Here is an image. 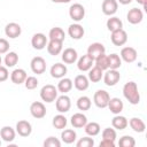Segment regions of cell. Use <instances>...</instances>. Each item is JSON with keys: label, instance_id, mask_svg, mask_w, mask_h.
<instances>
[{"label": "cell", "instance_id": "cell-1", "mask_svg": "<svg viewBox=\"0 0 147 147\" xmlns=\"http://www.w3.org/2000/svg\"><path fill=\"white\" fill-rule=\"evenodd\" d=\"M123 95L131 105H138L140 102V93L138 85L134 82H127L123 86Z\"/></svg>", "mask_w": 147, "mask_h": 147}, {"label": "cell", "instance_id": "cell-2", "mask_svg": "<svg viewBox=\"0 0 147 147\" xmlns=\"http://www.w3.org/2000/svg\"><path fill=\"white\" fill-rule=\"evenodd\" d=\"M57 88L52 85V84H47V85H44L40 90V98L42 101L47 102V103H52L56 100L57 98Z\"/></svg>", "mask_w": 147, "mask_h": 147}, {"label": "cell", "instance_id": "cell-3", "mask_svg": "<svg viewBox=\"0 0 147 147\" xmlns=\"http://www.w3.org/2000/svg\"><path fill=\"white\" fill-rule=\"evenodd\" d=\"M110 95L105 90H98L93 95V102L98 108H107Z\"/></svg>", "mask_w": 147, "mask_h": 147}, {"label": "cell", "instance_id": "cell-4", "mask_svg": "<svg viewBox=\"0 0 147 147\" xmlns=\"http://www.w3.org/2000/svg\"><path fill=\"white\" fill-rule=\"evenodd\" d=\"M102 79L107 86H115L121 79V74L117 71V69H107L102 76Z\"/></svg>", "mask_w": 147, "mask_h": 147}, {"label": "cell", "instance_id": "cell-5", "mask_svg": "<svg viewBox=\"0 0 147 147\" xmlns=\"http://www.w3.org/2000/svg\"><path fill=\"white\" fill-rule=\"evenodd\" d=\"M55 107H56V110L61 114H64V113H68L71 108V100L68 95L65 94H62L60 96L56 98L55 100Z\"/></svg>", "mask_w": 147, "mask_h": 147}, {"label": "cell", "instance_id": "cell-6", "mask_svg": "<svg viewBox=\"0 0 147 147\" xmlns=\"http://www.w3.org/2000/svg\"><path fill=\"white\" fill-rule=\"evenodd\" d=\"M69 16L72 21L79 22L85 17V8L80 3H74L69 8Z\"/></svg>", "mask_w": 147, "mask_h": 147}, {"label": "cell", "instance_id": "cell-7", "mask_svg": "<svg viewBox=\"0 0 147 147\" xmlns=\"http://www.w3.org/2000/svg\"><path fill=\"white\" fill-rule=\"evenodd\" d=\"M30 68L33 74L41 75L46 70V61L41 56H34L30 62Z\"/></svg>", "mask_w": 147, "mask_h": 147}, {"label": "cell", "instance_id": "cell-8", "mask_svg": "<svg viewBox=\"0 0 147 147\" xmlns=\"http://www.w3.org/2000/svg\"><path fill=\"white\" fill-rule=\"evenodd\" d=\"M30 114L32 115V117L40 119L44 118L46 116V107L42 102L40 101H34L31 103L30 106Z\"/></svg>", "mask_w": 147, "mask_h": 147}, {"label": "cell", "instance_id": "cell-9", "mask_svg": "<svg viewBox=\"0 0 147 147\" xmlns=\"http://www.w3.org/2000/svg\"><path fill=\"white\" fill-rule=\"evenodd\" d=\"M137 56H138V53L136 51V48L131 47V46H126V47H123L121 49V54H119V57L126 62V63H132L137 60Z\"/></svg>", "mask_w": 147, "mask_h": 147}, {"label": "cell", "instance_id": "cell-10", "mask_svg": "<svg viewBox=\"0 0 147 147\" xmlns=\"http://www.w3.org/2000/svg\"><path fill=\"white\" fill-rule=\"evenodd\" d=\"M110 40H111V42L115 46H123L127 41V33L123 29L113 31L111 32V36H110Z\"/></svg>", "mask_w": 147, "mask_h": 147}, {"label": "cell", "instance_id": "cell-11", "mask_svg": "<svg viewBox=\"0 0 147 147\" xmlns=\"http://www.w3.org/2000/svg\"><path fill=\"white\" fill-rule=\"evenodd\" d=\"M47 42H48L47 37H46L44 33H41V32L34 33V34L32 36V38H31V45H32V47H33L34 49H37V51L44 49V48L46 47Z\"/></svg>", "mask_w": 147, "mask_h": 147}, {"label": "cell", "instance_id": "cell-12", "mask_svg": "<svg viewBox=\"0 0 147 147\" xmlns=\"http://www.w3.org/2000/svg\"><path fill=\"white\" fill-rule=\"evenodd\" d=\"M16 133H18V136L21 137H29L32 132V125L30 122L25 121V119H21L16 123Z\"/></svg>", "mask_w": 147, "mask_h": 147}, {"label": "cell", "instance_id": "cell-13", "mask_svg": "<svg viewBox=\"0 0 147 147\" xmlns=\"http://www.w3.org/2000/svg\"><path fill=\"white\" fill-rule=\"evenodd\" d=\"M21 33H22V28L18 23L10 22L5 26V34L7 37H9L10 39H15V38L20 37Z\"/></svg>", "mask_w": 147, "mask_h": 147}, {"label": "cell", "instance_id": "cell-14", "mask_svg": "<svg viewBox=\"0 0 147 147\" xmlns=\"http://www.w3.org/2000/svg\"><path fill=\"white\" fill-rule=\"evenodd\" d=\"M118 8L117 0H103L101 5V10L107 16H113Z\"/></svg>", "mask_w": 147, "mask_h": 147}, {"label": "cell", "instance_id": "cell-15", "mask_svg": "<svg viewBox=\"0 0 147 147\" xmlns=\"http://www.w3.org/2000/svg\"><path fill=\"white\" fill-rule=\"evenodd\" d=\"M126 18H127V22L136 25V24H139L142 18H144V13L141 9L139 8H131L127 14H126Z\"/></svg>", "mask_w": 147, "mask_h": 147}, {"label": "cell", "instance_id": "cell-16", "mask_svg": "<svg viewBox=\"0 0 147 147\" xmlns=\"http://www.w3.org/2000/svg\"><path fill=\"white\" fill-rule=\"evenodd\" d=\"M93 64H94V60L88 54H85L79 59H77V68L83 72L88 71L93 67Z\"/></svg>", "mask_w": 147, "mask_h": 147}, {"label": "cell", "instance_id": "cell-17", "mask_svg": "<svg viewBox=\"0 0 147 147\" xmlns=\"http://www.w3.org/2000/svg\"><path fill=\"white\" fill-rule=\"evenodd\" d=\"M61 53H62L61 59L65 64H72L78 59V54H77V51L75 48L69 47V48H65L64 51H62Z\"/></svg>", "mask_w": 147, "mask_h": 147}, {"label": "cell", "instance_id": "cell-18", "mask_svg": "<svg viewBox=\"0 0 147 147\" xmlns=\"http://www.w3.org/2000/svg\"><path fill=\"white\" fill-rule=\"evenodd\" d=\"M67 71H68L67 65L63 64V63L57 62V63H54V64L51 67L49 74H51V76H52L53 78L60 79V78H62V77H64V76L67 75Z\"/></svg>", "mask_w": 147, "mask_h": 147}, {"label": "cell", "instance_id": "cell-19", "mask_svg": "<svg viewBox=\"0 0 147 147\" xmlns=\"http://www.w3.org/2000/svg\"><path fill=\"white\" fill-rule=\"evenodd\" d=\"M84 33H85L84 28L80 24H78V23L70 24L69 28H68V34H69V37H71L75 40H78V39L83 38Z\"/></svg>", "mask_w": 147, "mask_h": 147}, {"label": "cell", "instance_id": "cell-20", "mask_svg": "<svg viewBox=\"0 0 147 147\" xmlns=\"http://www.w3.org/2000/svg\"><path fill=\"white\" fill-rule=\"evenodd\" d=\"M105 53H106V48L101 42H93L88 46L86 54H88L94 60V59H96L98 56H100L101 54H105Z\"/></svg>", "mask_w": 147, "mask_h": 147}, {"label": "cell", "instance_id": "cell-21", "mask_svg": "<svg viewBox=\"0 0 147 147\" xmlns=\"http://www.w3.org/2000/svg\"><path fill=\"white\" fill-rule=\"evenodd\" d=\"M28 75H26V71L24 69H21V68H17V69H14L11 72H10V80L14 83V84H23L26 79Z\"/></svg>", "mask_w": 147, "mask_h": 147}, {"label": "cell", "instance_id": "cell-22", "mask_svg": "<svg viewBox=\"0 0 147 147\" xmlns=\"http://www.w3.org/2000/svg\"><path fill=\"white\" fill-rule=\"evenodd\" d=\"M107 107L109 108L110 113H113L114 115H117V114H121L123 111L124 103L119 98H110Z\"/></svg>", "mask_w": 147, "mask_h": 147}, {"label": "cell", "instance_id": "cell-23", "mask_svg": "<svg viewBox=\"0 0 147 147\" xmlns=\"http://www.w3.org/2000/svg\"><path fill=\"white\" fill-rule=\"evenodd\" d=\"M74 86L78 91H86L90 86V80L85 75H77L72 82Z\"/></svg>", "mask_w": 147, "mask_h": 147}, {"label": "cell", "instance_id": "cell-24", "mask_svg": "<svg viewBox=\"0 0 147 147\" xmlns=\"http://www.w3.org/2000/svg\"><path fill=\"white\" fill-rule=\"evenodd\" d=\"M70 123L76 129H82L85 126V124L87 123V117L83 114V113H76L71 116L70 118Z\"/></svg>", "mask_w": 147, "mask_h": 147}, {"label": "cell", "instance_id": "cell-25", "mask_svg": "<svg viewBox=\"0 0 147 147\" xmlns=\"http://www.w3.org/2000/svg\"><path fill=\"white\" fill-rule=\"evenodd\" d=\"M15 136H16V131L11 127V126H2L1 130H0V138L6 141V142H11L14 141L15 139Z\"/></svg>", "mask_w": 147, "mask_h": 147}, {"label": "cell", "instance_id": "cell-26", "mask_svg": "<svg viewBox=\"0 0 147 147\" xmlns=\"http://www.w3.org/2000/svg\"><path fill=\"white\" fill-rule=\"evenodd\" d=\"M127 125H130V127H131L134 132H137V133H142V132H145V130H146V124H145V122H144L141 118H139V117H132V118L129 121Z\"/></svg>", "mask_w": 147, "mask_h": 147}, {"label": "cell", "instance_id": "cell-27", "mask_svg": "<svg viewBox=\"0 0 147 147\" xmlns=\"http://www.w3.org/2000/svg\"><path fill=\"white\" fill-rule=\"evenodd\" d=\"M48 39L49 40H56V41H64L65 39V32L63 31V29L59 28V26H55V28H52L48 32Z\"/></svg>", "mask_w": 147, "mask_h": 147}, {"label": "cell", "instance_id": "cell-28", "mask_svg": "<svg viewBox=\"0 0 147 147\" xmlns=\"http://www.w3.org/2000/svg\"><path fill=\"white\" fill-rule=\"evenodd\" d=\"M63 42L62 41H56V40H49L46 45L47 47V52L53 55V56H56L59 55L61 52H62V48H63Z\"/></svg>", "mask_w": 147, "mask_h": 147}, {"label": "cell", "instance_id": "cell-29", "mask_svg": "<svg viewBox=\"0 0 147 147\" xmlns=\"http://www.w3.org/2000/svg\"><path fill=\"white\" fill-rule=\"evenodd\" d=\"M127 123H129V121L126 119V117H125V116H122V115H119V114L115 115L114 118L111 119V125H113V127H114L115 130H119V131L126 129Z\"/></svg>", "mask_w": 147, "mask_h": 147}, {"label": "cell", "instance_id": "cell-30", "mask_svg": "<svg viewBox=\"0 0 147 147\" xmlns=\"http://www.w3.org/2000/svg\"><path fill=\"white\" fill-rule=\"evenodd\" d=\"M72 86H74V84H72V80H71L70 78L62 77V78H60L56 88H57V91L61 92L62 94H65V93H68V92L72 88Z\"/></svg>", "mask_w": 147, "mask_h": 147}, {"label": "cell", "instance_id": "cell-31", "mask_svg": "<svg viewBox=\"0 0 147 147\" xmlns=\"http://www.w3.org/2000/svg\"><path fill=\"white\" fill-rule=\"evenodd\" d=\"M76 138H77V133L72 129H63V131L61 132V140L64 144L70 145L76 141Z\"/></svg>", "mask_w": 147, "mask_h": 147}, {"label": "cell", "instance_id": "cell-32", "mask_svg": "<svg viewBox=\"0 0 147 147\" xmlns=\"http://www.w3.org/2000/svg\"><path fill=\"white\" fill-rule=\"evenodd\" d=\"M103 76V70H101L100 68H98L96 65H93L90 70H88V80L92 83H99L102 79Z\"/></svg>", "mask_w": 147, "mask_h": 147}, {"label": "cell", "instance_id": "cell-33", "mask_svg": "<svg viewBox=\"0 0 147 147\" xmlns=\"http://www.w3.org/2000/svg\"><path fill=\"white\" fill-rule=\"evenodd\" d=\"M84 130H85V133L87 134V136H90V137H95V136H98L99 133H100V131H101V127H100V125H99V123H96V122H87L86 124H85V126H84Z\"/></svg>", "mask_w": 147, "mask_h": 147}, {"label": "cell", "instance_id": "cell-34", "mask_svg": "<svg viewBox=\"0 0 147 147\" xmlns=\"http://www.w3.org/2000/svg\"><path fill=\"white\" fill-rule=\"evenodd\" d=\"M106 25H107V29L110 32L119 30V29H123V22L118 17H116V16H110V18L107 20Z\"/></svg>", "mask_w": 147, "mask_h": 147}, {"label": "cell", "instance_id": "cell-35", "mask_svg": "<svg viewBox=\"0 0 147 147\" xmlns=\"http://www.w3.org/2000/svg\"><path fill=\"white\" fill-rule=\"evenodd\" d=\"M52 124H53V126H54L55 129H57V130H63V129H65V126H67V124H68V121H67V117L60 113L59 115H55V116L53 117Z\"/></svg>", "mask_w": 147, "mask_h": 147}, {"label": "cell", "instance_id": "cell-36", "mask_svg": "<svg viewBox=\"0 0 147 147\" xmlns=\"http://www.w3.org/2000/svg\"><path fill=\"white\" fill-rule=\"evenodd\" d=\"M91 105H92V101H91V99H90L88 96H86V95L79 96V98L77 99V102H76L77 108H78L79 110H82V111L88 110V109L91 108Z\"/></svg>", "mask_w": 147, "mask_h": 147}, {"label": "cell", "instance_id": "cell-37", "mask_svg": "<svg viewBox=\"0 0 147 147\" xmlns=\"http://www.w3.org/2000/svg\"><path fill=\"white\" fill-rule=\"evenodd\" d=\"M107 56H108V67H109V69H118V68H121L122 59L119 57L118 54L113 53V54H109Z\"/></svg>", "mask_w": 147, "mask_h": 147}, {"label": "cell", "instance_id": "cell-38", "mask_svg": "<svg viewBox=\"0 0 147 147\" xmlns=\"http://www.w3.org/2000/svg\"><path fill=\"white\" fill-rule=\"evenodd\" d=\"M3 61H5V64L7 68H13L18 62V55L15 52H7Z\"/></svg>", "mask_w": 147, "mask_h": 147}, {"label": "cell", "instance_id": "cell-39", "mask_svg": "<svg viewBox=\"0 0 147 147\" xmlns=\"http://www.w3.org/2000/svg\"><path fill=\"white\" fill-rule=\"evenodd\" d=\"M94 65H96L98 68H100L101 70H107L109 69L108 67V56L105 54H101L100 56H98L96 59H94Z\"/></svg>", "mask_w": 147, "mask_h": 147}, {"label": "cell", "instance_id": "cell-40", "mask_svg": "<svg viewBox=\"0 0 147 147\" xmlns=\"http://www.w3.org/2000/svg\"><path fill=\"white\" fill-rule=\"evenodd\" d=\"M118 145L121 147H134L136 146V140L131 136H123L118 140Z\"/></svg>", "mask_w": 147, "mask_h": 147}, {"label": "cell", "instance_id": "cell-41", "mask_svg": "<svg viewBox=\"0 0 147 147\" xmlns=\"http://www.w3.org/2000/svg\"><path fill=\"white\" fill-rule=\"evenodd\" d=\"M101 136H102V139L111 140V141H115V140H116V137H117L116 130H115L114 127H106V129L102 131Z\"/></svg>", "mask_w": 147, "mask_h": 147}, {"label": "cell", "instance_id": "cell-42", "mask_svg": "<svg viewBox=\"0 0 147 147\" xmlns=\"http://www.w3.org/2000/svg\"><path fill=\"white\" fill-rule=\"evenodd\" d=\"M77 147H93L94 146V139L91 138L90 136L87 137H83L80 138L77 142H76Z\"/></svg>", "mask_w": 147, "mask_h": 147}, {"label": "cell", "instance_id": "cell-43", "mask_svg": "<svg viewBox=\"0 0 147 147\" xmlns=\"http://www.w3.org/2000/svg\"><path fill=\"white\" fill-rule=\"evenodd\" d=\"M38 84H39V82H38V79L34 76H28L26 79H25V82H24L25 88H28V90H34V88H37Z\"/></svg>", "mask_w": 147, "mask_h": 147}, {"label": "cell", "instance_id": "cell-44", "mask_svg": "<svg viewBox=\"0 0 147 147\" xmlns=\"http://www.w3.org/2000/svg\"><path fill=\"white\" fill-rule=\"evenodd\" d=\"M61 141L55 137H48L44 141V147H60Z\"/></svg>", "mask_w": 147, "mask_h": 147}, {"label": "cell", "instance_id": "cell-45", "mask_svg": "<svg viewBox=\"0 0 147 147\" xmlns=\"http://www.w3.org/2000/svg\"><path fill=\"white\" fill-rule=\"evenodd\" d=\"M9 51V42L5 38H0V55L6 54Z\"/></svg>", "mask_w": 147, "mask_h": 147}, {"label": "cell", "instance_id": "cell-46", "mask_svg": "<svg viewBox=\"0 0 147 147\" xmlns=\"http://www.w3.org/2000/svg\"><path fill=\"white\" fill-rule=\"evenodd\" d=\"M9 77V72H8V69L7 67H3V65H0V83L1 82H6Z\"/></svg>", "mask_w": 147, "mask_h": 147}, {"label": "cell", "instance_id": "cell-47", "mask_svg": "<svg viewBox=\"0 0 147 147\" xmlns=\"http://www.w3.org/2000/svg\"><path fill=\"white\" fill-rule=\"evenodd\" d=\"M100 147H115V141L102 139V140L100 141Z\"/></svg>", "mask_w": 147, "mask_h": 147}, {"label": "cell", "instance_id": "cell-48", "mask_svg": "<svg viewBox=\"0 0 147 147\" xmlns=\"http://www.w3.org/2000/svg\"><path fill=\"white\" fill-rule=\"evenodd\" d=\"M139 5H141L142 6V8L144 9H146V5H147V0H136Z\"/></svg>", "mask_w": 147, "mask_h": 147}, {"label": "cell", "instance_id": "cell-49", "mask_svg": "<svg viewBox=\"0 0 147 147\" xmlns=\"http://www.w3.org/2000/svg\"><path fill=\"white\" fill-rule=\"evenodd\" d=\"M117 2L121 5H130L132 2V0H117Z\"/></svg>", "mask_w": 147, "mask_h": 147}, {"label": "cell", "instance_id": "cell-50", "mask_svg": "<svg viewBox=\"0 0 147 147\" xmlns=\"http://www.w3.org/2000/svg\"><path fill=\"white\" fill-rule=\"evenodd\" d=\"M51 1L52 2H55V3H68L71 0H51Z\"/></svg>", "mask_w": 147, "mask_h": 147}, {"label": "cell", "instance_id": "cell-51", "mask_svg": "<svg viewBox=\"0 0 147 147\" xmlns=\"http://www.w3.org/2000/svg\"><path fill=\"white\" fill-rule=\"evenodd\" d=\"M1 63H2V59H1V55H0V65H1Z\"/></svg>", "mask_w": 147, "mask_h": 147}, {"label": "cell", "instance_id": "cell-52", "mask_svg": "<svg viewBox=\"0 0 147 147\" xmlns=\"http://www.w3.org/2000/svg\"><path fill=\"white\" fill-rule=\"evenodd\" d=\"M0 146H1V139H0Z\"/></svg>", "mask_w": 147, "mask_h": 147}]
</instances>
